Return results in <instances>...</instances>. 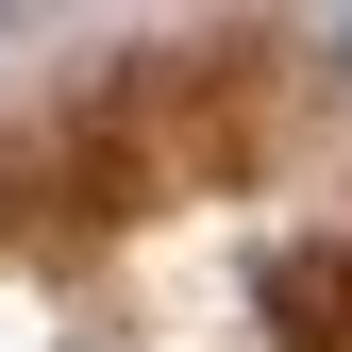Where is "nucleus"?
Returning a JSON list of instances; mask_svg holds the SVG:
<instances>
[{
    "instance_id": "1",
    "label": "nucleus",
    "mask_w": 352,
    "mask_h": 352,
    "mask_svg": "<svg viewBox=\"0 0 352 352\" xmlns=\"http://www.w3.org/2000/svg\"><path fill=\"white\" fill-rule=\"evenodd\" d=\"M336 51H352V34H336Z\"/></svg>"
}]
</instances>
